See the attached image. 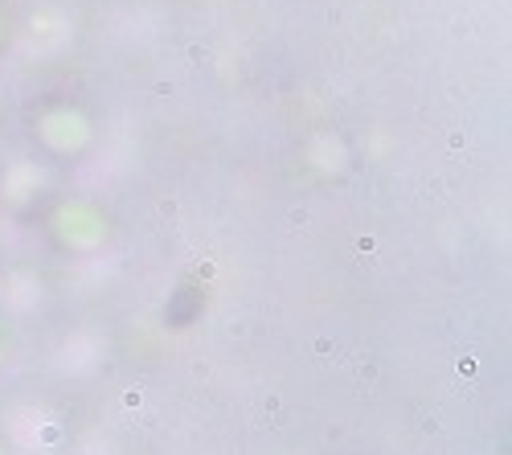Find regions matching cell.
Instances as JSON below:
<instances>
[{
    "label": "cell",
    "instance_id": "cell-2",
    "mask_svg": "<svg viewBox=\"0 0 512 455\" xmlns=\"http://www.w3.org/2000/svg\"><path fill=\"white\" fill-rule=\"evenodd\" d=\"M33 140L46 152H54V156H78L82 148L91 144V123H87V115L66 107V103L62 107H46L33 119Z\"/></svg>",
    "mask_w": 512,
    "mask_h": 455
},
{
    "label": "cell",
    "instance_id": "cell-3",
    "mask_svg": "<svg viewBox=\"0 0 512 455\" xmlns=\"http://www.w3.org/2000/svg\"><path fill=\"white\" fill-rule=\"evenodd\" d=\"M201 316H205V287L201 283H189V279L177 287V292H168L164 312H160L164 328H173V333H189V328Z\"/></svg>",
    "mask_w": 512,
    "mask_h": 455
},
{
    "label": "cell",
    "instance_id": "cell-1",
    "mask_svg": "<svg viewBox=\"0 0 512 455\" xmlns=\"http://www.w3.org/2000/svg\"><path fill=\"white\" fill-rule=\"evenodd\" d=\"M50 234H54V242L62 246V251L91 255V251H99V246L107 242L111 222H107V214L99 210L95 201L66 197V201H58V210L50 214Z\"/></svg>",
    "mask_w": 512,
    "mask_h": 455
},
{
    "label": "cell",
    "instance_id": "cell-4",
    "mask_svg": "<svg viewBox=\"0 0 512 455\" xmlns=\"http://www.w3.org/2000/svg\"><path fill=\"white\" fill-rule=\"evenodd\" d=\"M13 353H17V324L5 308H0V369L13 361Z\"/></svg>",
    "mask_w": 512,
    "mask_h": 455
},
{
    "label": "cell",
    "instance_id": "cell-6",
    "mask_svg": "<svg viewBox=\"0 0 512 455\" xmlns=\"http://www.w3.org/2000/svg\"><path fill=\"white\" fill-rule=\"evenodd\" d=\"M5 246H9V230H5V218H0V259H5Z\"/></svg>",
    "mask_w": 512,
    "mask_h": 455
},
{
    "label": "cell",
    "instance_id": "cell-5",
    "mask_svg": "<svg viewBox=\"0 0 512 455\" xmlns=\"http://www.w3.org/2000/svg\"><path fill=\"white\" fill-rule=\"evenodd\" d=\"M5 50H9V17L0 13V54H5Z\"/></svg>",
    "mask_w": 512,
    "mask_h": 455
}]
</instances>
